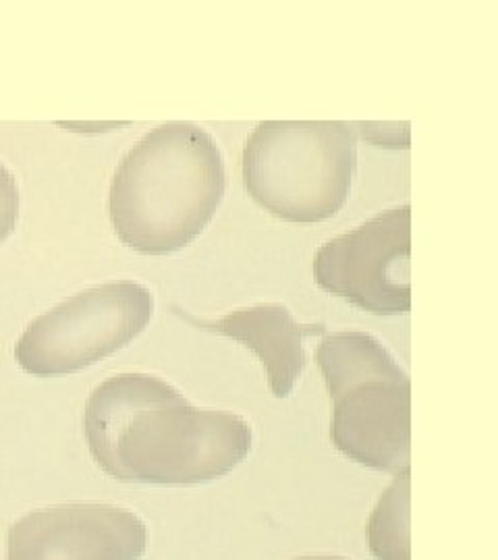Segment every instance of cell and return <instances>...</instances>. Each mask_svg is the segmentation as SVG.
I'll return each mask as SVG.
<instances>
[{
	"label": "cell",
	"mask_w": 498,
	"mask_h": 560,
	"mask_svg": "<svg viewBox=\"0 0 498 560\" xmlns=\"http://www.w3.org/2000/svg\"><path fill=\"white\" fill-rule=\"evenodd\" d=\"M83 436L100 469L117 481L198 486L250 457L252 423L233 411L196 407L148 372L113 374L90 393Z\"/></svg>",
	"instance_id": "1"
},
{
	"label": "cell",
	"mask_w": 498,
	"mask_h": 560,
	"mask_svg": "<svg viewBox=\"0 0 498 560\" xmlns=\"http://www.w3.org/2000/svg\"><path fill=\"white\" fill-rule=\"evenodd\" d=\"M227 189L224 159L210 131L187 120L150 129L120 159L108 219L141 256H169L198 240Z\"/></svg>",
	"instance_id": "2"
},
{
	"label": "cell",
	"mask_w": 498,
	"mask_h": 560,
	"mask_svg": "<svg viewBox=\"0 0 498 560\" xmlns=\"http://www.w3.org/2000/svg\"><path fill=\"white\" fill-rule=\"evenodd\" d=\"M316 363L340 455L380 474H409L412 382L395 355L368 332L339 330L320 340Z\"/></svg>",
	"instance_id": "3"
},
{
	"label": "cell",
	"mask_w": 498,
	"mask_h": 560,
	"mask_svg": "<svg viewBox=\"0 0 498 560\" xmlns=\"http://www.w3.org/2000/svg\"><path fill=\"white\" fill-rule=\"evenodd\" d=\"M243 185L280 221L337 217L358 173V136L343 120H262L245 141Z\"/></svg>",
	"instance_id": "4"
},
{
	"label": "cell",
	"mask_w": 498,
	"mask_h": 560,
	"mask_svg": "<svg viewBox=\"0 0 498 560\" xmlns=\"http://www.w3.org/2000/svg\"><path fill=\"white\" fill-rule=\"evenodd\" d=\"M154 307V293L138 280L83 289L27 324L15 342V361L38 378L76 374L138 339Z\"/></svg>",
	"instance_id": "5"
},
{
	"label": "cell",
	"mask_w": 498,
	"mask_h": 560,
	"mask_svg": "<svg viewBox=\"0 0 498 560\" xmlns=\"http://www.w3.org/2000/svg\"><path fill=\"white\" fill-rule=\"evenodd\" d=\"M409 254L412 206L403 203L322 243L314 280L324 293L363 312L403 316L412 310Z\"/></svg>",
	"instance_id": "6"
},
{
	"label": "cell",
	"mask_w": 498,
	"mask_h": 560,
	"mask_svg": "<svg viewBox=\"0 0 498 560\" xmlns=\"http://www.w3.org/2000/svg\"><path fill=\"white\" fill-rule=\"evenodd\" d=\"M148 527L113 504L69 502L32 511L7 536V560H140Z\"/></svg>",
	"instance_id": "7"
},
{
	"label": "cell",
	"mask_w": 498,
	"mask_h": 560,
	"mask_svg": "<svg viewBox=\"0 0 498 560\" xmlns=\"http://www.w3.org/2000/svg\"><path fill=\"white\" fill-rule=\"evenodd\" d=\"M185 320L199 330L240 340L254 351L264 365L270 390L277 399H287L305 372L308 353L303 340L324 335V324H299L289 307L280 303H258L224 314L219 320Z\"/></svg>",
	"instance_id": "8"
},
{
	"label": "cell",
	"mask_w": 498,
	"mask_h": 560,
	"mask_svg": "<svg viewBox=\"0 0 498 560\" xmlns=\"http://www.w3.org/2000/svg\"><path fill=\"white\" fill-rule=\"evenodd\" d=\"M409 474L395 476L393 483L382 492L370 521L368 544L377 560H412L409 555Z\"/></svg>",
	"instance_id": "9"
},
{
	"label": "cell",
	"mask_w": 498,
	"mask_h": 560,
	"mask_svg": "<svg viewBox=\"0 0 498 560\" xmlns=\"http://www.w3.org/2000/svg\"><path fill=\"white\" fill-rule=\"evenodd\" d=\"M20 183L15 173L0 161V245L9 240L20 222Z\"/></svg>",
	"instance_id": "10"
},
{
	"label": "cell",
	"mask_w": 498,
	"mask_h": 560,
	"mask_svg": "<svg viewBox=\"0 0 498 560\" xmlns=\"http://www.w3.org/2000/svg\"><path fill=\"white\" fill-rule=\"evenodd\" d=\"M291 560H351L347 557H335V555H308V557H298Z\"/></svg>",
	"instance_id": "11"
}]
</instances>
